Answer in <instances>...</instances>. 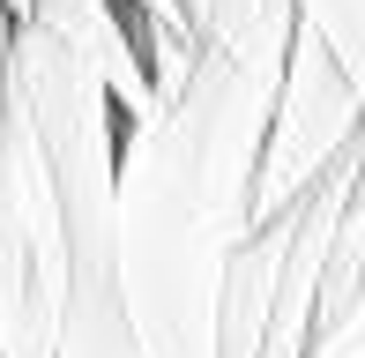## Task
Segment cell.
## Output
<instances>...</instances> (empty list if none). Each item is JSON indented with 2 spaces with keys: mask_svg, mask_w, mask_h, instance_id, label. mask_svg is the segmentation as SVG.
<instances>
[{
  "mask_svg": "<svg viewBox=\"0 0 365 358\" xmlns=\"http://www.w3.org/2000/svg\"><path fill=\"white\" fill-rule=\"evenodd\" d=\"M284 45V0H209L194 38L164 23L135 38L149 105L112 150V269L135 358H217L224 269L246 239Z\"/></svg>",
  "mask_w": 365,
  "mask_h": 358,
  "instance_id": "6da1fadb",
  "label": "cell"
},
{
  "mask_svg": "<svg viewBox=\"0 0 365 358\" xmlns=\"http://www.w3.org/2000/svg\"><path fill=\"white\" fill-rule=\"evenodd\" d=\"M365 217V142L336 157L298 202H284L269 224L239 239L224 269V306H217V358H298L313 336V299L321 269L336 254L343 224Z\"/></svg>",
  "mask_w": 365,
  "mask_h": 358,
  "instance_id": "7a4b0ae2",
  "label": "cell"
},
{
  "mask_svg": "<svg viewBox=\"0 0 365 358\" xmlns=\"http://www.w3.org/2000/svg\"><path fill=\"white\" fill-rule=\"evenodd\" d=\"M60 321V194L38 120L0 90V358H53Z\"/></svg>",
  "mask_w": 365,
  "mask_h": 358,
  "instance_id": "3957f363",
  "label": "cell"
},
{
  "mask_svg": "<svg viewBox=\"0 0 365 358\" xmlns=\"http://www.w3.org/2000/svg\"><path fill=\"white\" fill-rule=\"evenodd\" d=\"M358 120H365V83L351 68L321 53L306 30L291 23V45H284V75H276V105H269V127H261V157H254V202H246V232L269 224L284 202L313 187L343 150L358 142Z\"/></svg>",
  "mask_w": 365,
  "mask_h": 358,
  "instance_id": "277c9868",
  "label": "cell"
},
{
  "mask_svg": "<svg viewBox=\"0 0 365 358\" xmlns=\"http://www.w3.org/2000/svg\"><path fill=\"white\" fill-rule=\"evenodd\" d=\"M15 23H38L53 38H68L97 68V83H105L120 120H135L149 105V75H142V53H135V30H127V0H23Z\"/></svg>",
  "mask_w": 365,
  "mask_h": 358,
  "instance_id": "5b68a950",
  "label": "cell"
},
{
  "mask_svg": "<svg viewBox=\"0 0 365 358\" xmlns=\"http://www.w3.org/2000/svg\"><path fill=\"white\" fill-rule=\"evenodd\" d=\"M298 358H365V217L343 224L336 254L321 269V299H313V336Z\"/></svg>",
  "mask_w": 365,
  "mask_h": 358,
  "instance_id": "8992f818",
  "label": "cell"
},
{
  "mask_svg": "<svg viewBox=\"0 0 365 358\" xmlns=\"http://www.w3.org/2000/svg\"><path fill=\"white\" fill-rule=\"evenodd\" d=\"M284 8L336 68H351L365 83V0H284Z\"/></svg>",
  "mask_w": 365,
  "mask_h": 358,
  "instance_id": "52a82bcc",
  "label": "cell"
},
{
  "mask_svg": "<svg viewBox=\"0 0 365 358\" xmlns=\"http://www.w3.org/2000/svg\"><path fill=\"white\" fill-rule=\"evenodd\" d=\"M127 8H135L142 23H164V30H179V38H194V30L179 23V8H172V0H127Z\"/></svg>",
  "mask_w": 365,
  "mask_h": 358,
  "instance_id": "ba28073f",
  "label": "cell"
},
{
  "mask_svg": "<svg viewBox=\"0 0 365 358\" xmlns=\"http://www.w3.org/2000/svg\"><path fill=\"white\" fill-rule=\"evenodd\" d=\"M23 15V0H0V60H8V23Z\"/></svg>",
  "mask_w": 365,
  "mask_h": 358,
  "instance_id": "9c48e42d",
  "label": "cell"
},
{
  "mask_svg": "<svg viewBox=\"0 0 365 358\" xmlns=\"http://www.w3.org/2000/svg\"><path fill=\"white\" fill-rule=\"evenodd\" d=\"M172 8H179V23H187V30H202V8H209V0H172Z\"/></svg>",
  "mask_w": 365,
  "mask_h": 358,
  "instance_id": "30bf717a",
  "label": "cell"
}]
</instances>
